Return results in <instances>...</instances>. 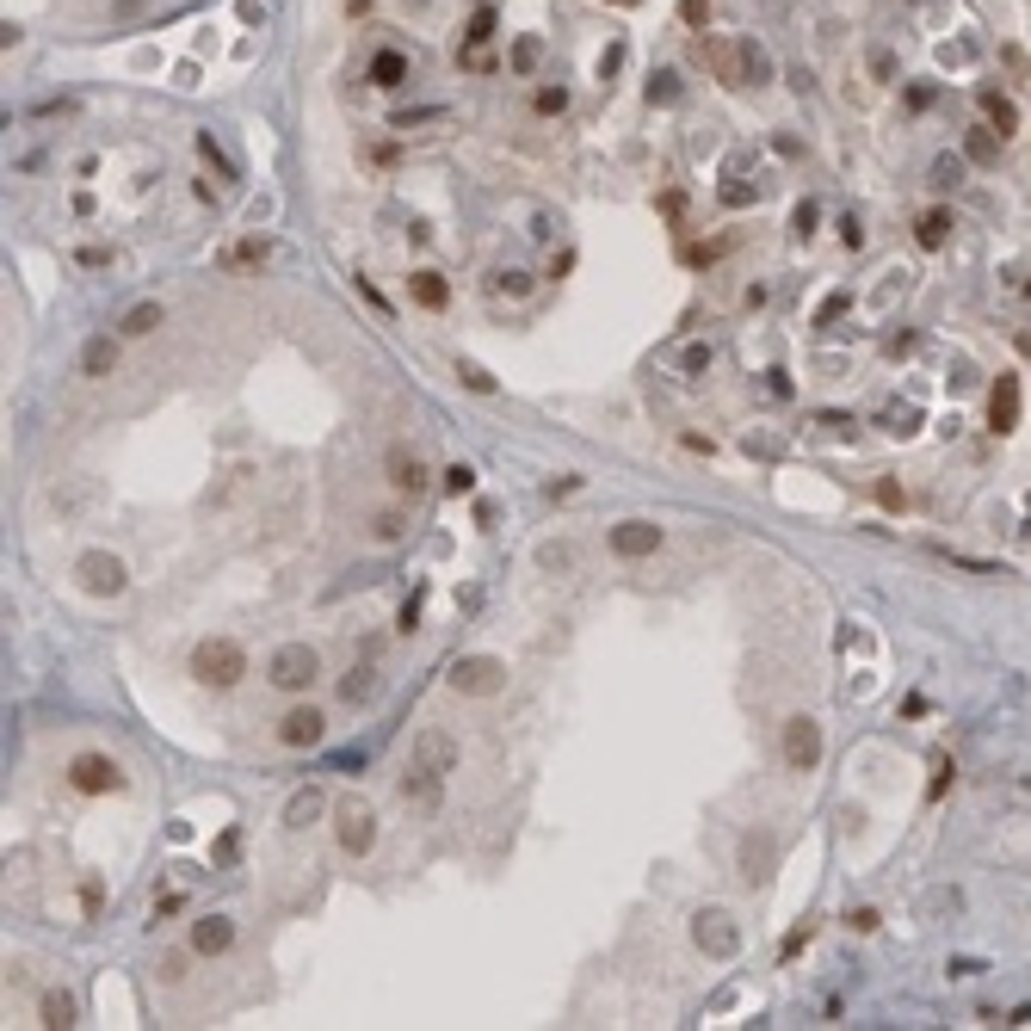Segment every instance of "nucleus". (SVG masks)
<instances>
[{
  "instance_id": "obj_30",
  "label": "nucleus",
  "mask_w": 1031,
  "mask_h": 1031,
  "mask_svg": "<svg viewBox=\"0 0 1031 1031\" xmlns=\"http://www.w3.org/2000/svg\"><path fill=\"white\" fill-rule=\"evenodd\" d=\"M538 568H550V575L575 568V544H544V550H538Z\"/></svg>"
},
{
  "instance_id": "obj_38",
  "label": "nucleus",
  "mask_w": 1031,
  "mask_h": 1031,
  "mask_svg": "<svg viewBox=\"0 0 1031 1031\" xmlns=\"http://www.w3.org/2000/svg\"><path fill=\"white\" fill-rule=\"evenodd\" d=\"M846 927H852V933H877V908H852Z\"/></svg>"
},
{
  "instance_id": "obj_21",
  "label": "nucleus",
  "mask_w": 1031,
  "mask_h": 1031,
  "mask_svg": "<svg viewBox=\"0 0 1031 1031\" xmlns=\"http://www.w3.org/2000/svg\"><path fill=\"white\" fill-rule=\"evenodd\" d=\"M340 698L346 704H371L377 698V667H352L346 680H340Z\"/></svg>"
},
{
  "instance_id": "obj_5",
  "label": "nucleus",
  "mask_w": 1031,
  "mask_h": 1031,
  "mask_svg": "<svg viewBox=\"0 0 1031 1031\" xmlns=\"http://www.w3.org/2000/svg\"><path fill=\"white\" fill-rule=\"evenodd\" d=\"M692 945L704 957H735L741 951V920L729 908H698L692 914Z\"/></svg>"
},
{
  "instance_id": "obj_24",
  "label": "nucleus",
  "mask_w": 1031,
  "mask_h": 1031,
  "mask_svg": "<svg viewBox=\"0 0 1031 1031\" xmlns=\"http://www.w3.org/2000/svg\"><path fill=\"white\" fill-rule=\"evenodd\" d=\"M982 112H988V124L1001 130V136H1013V124H1019V112H1013V99H1001V93H982Z\"/></svg>"
},
{
  "instance_id": "obj_4",
  "label": "nucleus",
  "mask_w": 1031,
  "mask_h": 1031,
  "mask_svg": "<svg viewBox=\"0 0 1031 1031\" xmlns=\"http://www.w3.org/2000/svg\"><path fill=\"white\" fill-rule=\"evenodd\" d=\"M68 785H75L81 797H118L124 791V766L112 760V754H75L68 760Z\"/></svg>"
},
{
  "instance_id": "obj_28",
  "label": "nucleus",
  "mask_w": 1031,
  "mask_h": 1031,
  "mask_svg": "<svg viewBox=\"0 0 1031 1031\" xmlns=\"http://www.w3.org/2000/svg\"><path fill=\"white\" fill-rule=\"evenodd\" d=\"M439 488L451 494V501H457V494H476V470H470V464H451V470L439 476Z\"/></svg>"
},
{
  "instance_id": "obj_39",
  "label": "nucleus",
  "mask_w": 1031,
  "mask_h": 1031,
  "mask_svg": "<svg viewBox=\"0 0 1031 1031\" xmlns=\"http://www.w3.org/2000/svg\"><path fill=\"white\" fill-rule=\"evenodd\" d=\"M945 785H951V760H933V785H927V797L939 803V797H945Z\"/></svg>"
},
{
  "instance_id": "obj_8",
  "label": "nucleus",
  "mask_w": 1031,
  "mask_h": 1031,
  "mask_svg": "<svg viewBox=\"0 0 1031 1031\" xmlns=\"http://www.w3.org/2000/svg\"><path fill=\"white\" fill-rule=\"evenodd\" d=\"M785 766L791 772H815V766H822V723H815V717H785Z\"/></svg>"
},
{
  "instance_id": "obj_1",
  "label": "nucleus",
  "mask_w": 1031,
  "mask_h": 1031,
  "mask_svg": "<svg viewBox=\"0 0 1031 1031\" xmlns=\"http://www.w3.org/2000/svg\"><path fill=\"white\" fill-rule=\"evenodd\" d=\"M241 673H247V649L235 643V636H204V643L192 649V680L210 686V692L241 686Z\"/></svg>"
},
{
  "instance_id": "obj_26",
  "label": "nucleus",
  "mask_w": 1031,
  "mask_h": 1031,
  "mask_svg": "<svg viewBox=\"0 0 1031 1031\" xmlns=\"http://www.w3.org/2000/svg\"><path fill=\"white\" fill-rule=\"evenodd\" d=\"M192 957H198L192 945H186V951H161V964H155V976H161V982H186V970H192Z\"/></svg>"
},
{
  "instance_id": "obj_32",
  "label": "nucleus",
  "mask_w": 1031,
  "mask_h": 1031,
  "mask_svg": "<svg viewBox=\"0 0 1031 1031\" xmlns=\"http://www.w3.org/2000/svg\"><path fill=\"white\" fill-rule=\"evenodd\" d=\"M994 155H1001V142H994V130H970V161H994Z\"/></svg>"
},
{
  "instance_id": "obj_33",
  "label": "nucleus",
  "mask_w": 1031,
  "mask_h": 1031,
  "mask_svg": "<svg viewBox=\"0 0 1031 1031\" xmlns=\"http://www.w3.org/2000/svg\"><path fill=\"white\" fill-rule=\"evenodd\" d=\"M420 606H426V593H408L402 612H396V630H420Z\"/></svg>"
},
{
  "instance_id": "obj_42",
  "label": "nucleus",
  "mask_w": 1031,
  "mask_h": 1031,
  "mask_svg": "<svg viewBox=\"0 0 1031 1031\" xmlns=\"http://www.w3.org/2000/svg\"><path fill=\"white\" fill-rule=\"evenodd\" d=\"M840 241H846V247H865V229H859V217H846V223H840Z\"/></svg>"
},
{
  "instance_id": "obj_3",
  "label": "nucleus",
  "mask_w": 1031,
  "mask_h": 1031,
  "mask_svg": "<svg viewBox=\"0 0 1031 1031\" xmlns=\"http://www.w3.org/2000/svg\"><path fill=\"white\" fill-rule=\"evenodd\" d=\"M266 680H272L278 692H309L315 680H322V655H315L309 643H284V649H272V661H266Z\"/></svg>"
},
{
  "instance_id": "obj_31",
  "label": "nucleus",
  "mask_w": 1031,
  "mask_h": 1031,
  "mask_svg": "<svg viewBox=\"0 0 1031 1031\" xmlns=\"http://www.w3.org/2000/svg\"><path fill=\"white\" fill-rule=\"evenodd\" d=\"M457 377H464V383L476 389V396H494V377H488V371H482L476 359H457Z\"/></svg>"
},
{
  "instance_id": "obj_40",
  "label": "nucleus",
  "mask_w": 1031,
  "mask_h": 1031,
  "mask_svg": "<svg viewBox=\"0 0 1031 1031\" xmlns=\"http://www.w3.org/2000/svg\"><path fill=\"white\" fill-rule=\"evenodd\" d=\"M945 970H951V976H982L988 964H982V957H951V964H945Z\"/></svg>"
},
{
  "instance_id": "obj_18",
  "label": "nucleus",
  "mask_w": 1031,
  "mask_h": 1031,
  "mask_svg": "<svg viewBox=\"0 0 1031 1031\" xmlns=\"http://www.w3.org/2000/svg\"><path fill=\"white\" fill-rule=\"evenodd\" d=\"M118 371V340L112 334H93L81 346V377H112Z\"/></svg>"
},
{
  "instance_id": "obj_44",
  "label": "nucleus",
  "mask_w": 1031,
  "mask_h": 1031,
  "mask_svg": "<svg viewBox=\"0 0 1031 1031\" xmlns=\"http://www.w3.org/2000/svg\"><path fill=\"white\" fill-rule=\"evenodd\" d=\"M1025 297H1031V278H1025Z\"/></svg>"
},
{
  "instance_id": "obj_12",
  "label": "nucleus",
  "mask_w": 1031,
  "mask_h": 1031,
  "mask_svg": "<svg viewBox=\"0 0 1031 1031\" xmlns=\"http://www.w3.org/2000/svg\"><path fill=\"white\" fill-rule=\"evenodd\" d=\"M383 476H389V488L396 494H426V464H420V451H408V445H389V457H383Z\"/></svg>"
},
{
  "instance_id": "obj_23",
  "label": "nucleus",
  "mask_w": 1031,
  "mask_h": 1031,
  "mask_svg": "<svg viewBox=\"0 0 1031 1031\" xmlns=\"http://www.w3.org/2000/svg\"><path fill=\"white\" fill-rule=\"evenodd\" d=\"M155 328H161V303H136L124 315V340H149Z\"/></svg>"
},
{
  "instance_id": "obj_27",
  "label": "nucleus",
  "mask_w": 1031,
  "mask_h": 1031,
  "mask_svg": "<svg viewBox=\"0 0 1031 1031\" xmlns=\"http://www.w3.org/2000/svg\"><path fill=\"white\" fill-rule=\"evenodd\" d=\"M402 75H408V62H402V56H396V50H383V56H377V62H371V81H377V87H396V81H402Z\"/></svg>"
},
{
  "instance_id": "obj_11",
  "label": "nucleus",
  "mask_w": 1031,
  "mask_h": 1031,
  "mask_svg": "<svg viewBox=\"0 0 1031 1031\" xmlns=\"http://www.w3.org/2000/svg\"><path fill=\"white\" fill-rule=\"evenodd\" d=\"M612 550H618L624 562L655 556V550H661V525H655V519H624V525H612Z\"/></svg>"
},
{
  "instance_id": "obj_41",
  "label": "nucleus",
  "mask_w": 1031,
  "mask_h": 1031,
  "mask_svg": "<svg viewBox=\"0 0 1031 1031\" xmlns=\"http://www.w3.org/2000/svg\"><path fill=\"white\" fill-rule=\"evenodd\" d=\"M562 105H568L562 87H544V93H538V112H562Z\"/></svg>"
},
{
  "instance_id": "obj_17",
  "label": "nucleus",
  "mask_w": 1031,
  "mask_h": 1031,
  "mask_svg": "<svg viewBox=\"0 0 1031 1031\" xmlns=\"http://www.w3.org/2000/svg\"><path fill=\"white\" fill-rule=\"evenodd\" d=\"M322 815H328V791L322 785H303V791H291V803H284V828L303 834L309 822H322Z\"/></svg>"
},
{
  "instance_id": "obj_37",
  "label": "nucleus",
  "mask_w": 1031,
  "mask_h": 1031,
  "mask_svg": "<svg viewBox=\"0 0 1031 1031\" xmlns=\"http://www.w3.org/2000/svg\"><path fill=\"white\" fill-rule=\"evenodd\" d=\"M877 507H890V513H902V488H896L890 476H883V482H877Z\"/></svg>"
},
{
  "instance_id": "obj_36",
  "label": "nucleus",
  "mask_w": 1031,
  "mask_h": 1031,
  "mask_svg": "<svg viewBox=\"0 0 1031 1031\" xmlns=\"http://www.w3.org/2000/svg\"><path fill=\"white\" fill-rule=\"evenodd\" d=\"M809 939H815V927H809V920H803V927H791V933H785V964H791V957H797V951H803Z\"/></svg>"
},
{
  "instance_id": "obj_34",
  "label": "nucleus",
  "mask_w": 1031,
  "mask_h": 1031,
  "mask_svg": "<svg viewBox=\"0 0 1031 1031\" xmlns=\"http://www.w3.org/2000/svg\"><path fill=\"white\" fill-rule=\"evenodd\" d=\"M957 180H964V161H957V155H945V161L933 167V186L945 192V186H957Z\"/></svg>"
},
{
  "instance_id": "obj_35",
  "label": "nucleus",
  "mask_w": 1031,
  "mask_h": 1031,
  "mask_svg": "<svg viewBox=\"0 0 1031 1031\" xmlns=\"http://www.w3.org/2000/svg\"><path fill=\"white\" fill-rule=\"evenodd\" d=\"M791 235H797V241H809V235H815V204H797V217H791Z\"/></svg>"
},
{
  "instance_id": "obj_7",
  "label": "nucleus",
  "mask_w": 1031,
  "mask_h": 1031,
  "mask_svg": "<svg viewBox=\"0 0 1031 1031\" xmlns=\"http://www.w3.org/2000/svg\"><path fill=\"white\" fill-rule=\"evenodd\" d=\"M75 575H81V587H87L93 599H118V593L130 587V568H124L112 550H87V556L75 562Z\"/></svg>"
},
{
  "instance_id": "obj_6",
  "label": "nucleus",
  "mask_w": 1031,
  "mask_h": 1031,
  "mask_svg": "<svg viewBox=\"0 0 1031 1031\" xmlns=\"http://www.w3.org/2000/svg\"><path fill=\"white\" fill-rule=\"evenodd\" d=\"M507 686V661L501 655H464V661H451V692H464V698H494Z\"/></svg>"
},
{
  "instance_id": "obj_2",
  "label": "nucleus",
  "mask_w": 1031,
  "mask_h": 1031,
  "mask_svg": "<svg viewBox=\"0 0 1031 1031\" xmlns=\"http://www.w3.org/2000/svg\"><path fill=\"white\" fill-rule=\"evenodd\" d=\"M334 840H340L346 859H371V846H377V809L365 797L334 803Z\"/></svg>"
},
{
  "instance_id": "obj_29",
  "label": "nucleus",
  "mask_w": 1031,
  "mask_h": 1031,
  "mask_svg": "<svg viewBox=\"0 0 1031 1031\" xmlns=\"http://www.w3.org/2000/svg\"><path fill=\"white\" fill-rule=\"evenodd\" d=\"M846 309H852V291H828V297H822V309H815V328H828V322H840Z\"/></svg>"
},
{
  "instance_id": "obj_25",
  "label": "nucleus",
  "mask_w": 1031,
  "mask_h": 1031,
  "mask_svg": "<svg viewBox=\"0 0 1031 1031\" xmlns=\"http://www.w3.org/2000/svg\"><path fill=\"white\" fill-rule=\"evenodd\" d=\"M371 538H377V544H402V538H408V519H402L396 507L377 513V519H371Z\"/></svg>"
},
{
  "instance_id": "obj_14",
  "label": "nucleus",
  "mask_w": 1031,
  "mask_h": 1031,
  "mask_svg": "<svg viewBox=\"0 0 1031 1031\" xmlns=\"http://www.w3.org/2000/svg\"><path fill=\"white\" fill-rule=\"evenodd\" d=\"M772 865H778V840H772L766 828L741 834V877H748V883H766V877H772Z\"/></svg>"
},
{
  "instance_id": "obj_10",
  "label": "nucleus",
  "mask_w": 1031,
  "mask_h": 1031,
  "mask_svg": "<svg viewBox=\"0 0 1031 1031\" xmlns=\"http://www.w3.org/2000/svg\"><path fill=\"white\" fill-rule=\"evenodd\" d=\"M278 741H284V748H322V741H328V717L315 704H291L278 717Z\"/></svg>"
},
{
  "instance_id": "obj_43",
  "label": "nucleus",
  "mask_w": 1031,
  "mask_h": 1031,
  "mask_svg": "<svg viewBox=\"0 0 1031 1031\" xmlns=\"http://www.w3.org/2000/svg\"><path fill=\"white\" fill-rule=\"evenodd\" d=\"M1001 1025H1031V1001H1025V1007H1013V1013H1007Z\"/></svg>"
},
{
  "instance_id": "obj_13",
  "label": "nucleus",
  "mask_w": 1031,
  "mask_h": 1031,
  "mask_svg": "<svg viewBox=\"0 0 1031 1031\" xmlns=\"http://www.w3.org/2000/svg\"><path fill=\"white\" fill-rule=\"evenodd\" d=\"M396 791H402V803H408V809H420V815H433V809H439V797H445V778L408 760V772H402V785H396Z\"/></svg>"
},
{
  "instance_id": "obj_22",
  "label": "nucleus",
  "mask_w": 1031,
  "mask_h": 1031,
  "mask_svg": "<svg viewBox=\"0 0 1031 1031\" xmlns=\"http://www.w3.org/2000/svg\"><path fill=\"white\" fill-rule=\"evenodd\" d=\"M914 241L927 247V254H939V247L951 241V217H945V210H927V217H920V229H914Z\"/></svg>"
},
{
  "instance_id": "obj_15",
  "label": "nucleus",
  "mask_w": 1031,
  "mask_h": 1031,
  "mask_svg": "<svg viewBox=\"0 0 1031 1031\" xmlns=\"http://www.w3.org/2000/svg\"><path fill=\"white\" fill-rule=\"evenodd\" d=\"M988 426H994V433H1013V426H1019V377L1013 371H1001L994 389H988Z\"/></svg>"
},
{
  "instance_id": "obj_9",
  "label": "nucleus",
  "mask_w": 1031,
  "mask_h": 1031,
  "mask_svg": "<svg viewBox=\"0 0 1031 1031\" xmlns=\"http://www.w3.org/2000/svg\"><path fill=\"white\" fill-rule=\"evenodd\" d=\"M414 766H426V772L451 778V772H457V735H451V729H439V723L414 729Z\"/></svg>"
},
{
  "instance_id": "obj_20",
  "label": "nucleus",
  "mask_w": 1031,
  "mask_h": 1031,
  "mask_svg": "<svg viewBox=\"0 0 1031 1031\" xmlns=\"http://www.w3.org/2000/svg\"><path fill=\"white\" fill-rule=\"evenodd\" d=\"M38 1025H44V1031H68V1025H81V1019H75V994L50 988L44 1001H38Z\"/></svg>"
},
{
  "instance_id": "obj_16",
  "label": "nucleus",
  "mask_w": 1031,
  "mask_h": 1031,
  "mask_svg": "<svg viewBox=\"0 0 1031 1031\" xmlns=\"http://www.w3.org/2000/svg\"><path fill=\"white\" fill-rule=\"evenodd\" d=\"M229 945H235V920L229 914H198L192 920V951L198 957H223Z\"/></svg>"
},
{
  "instance_id": "obj_19",
  "label": "nucleus",
  "mask_w": 1031,
  "mask_h": 1031,
  "mask_svg": "<svg viewBox=\"0 0 1031 1031\" xmlns=\"http://www.w3.org/2000/svg\"><path fill=\"white\" fill-rule=\"evenodd\" d=\"M408 297H414L420 309L439 315V309H451V284H445L439 272H414V278H408Z\"/></svg>"
}]
</instances>
